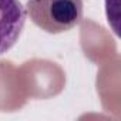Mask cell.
I'll use <instances>...</instances> for the list:
<instances>
[{"instance_id":"1","label":"cell","mask_w":121,"mask_h":121,"mask_svg":"<svg viewBox=\"0 0 121 121\" xmlns=\"http://www.w3.org/2000/svg\"><path fill=\"white\" fill-rule=\"evenodd\" d=\"M27 13L41 30L57 34L76 27L83 19V0H29Z\"/></svg>"},{"instance_id":"2","label":"cell","mask_w":121,"mask_h":121,"mask_svg":"<svg viewBox=\"0 0 121 121\" xmlns=\"http://www.w3.org/2000/svg\"><path fill=\"white\" fill-rule=\"evenodd\" d=\"M26 23V10L19 0H0V54L19 40Z\"/></svg>"}]
</instances>
